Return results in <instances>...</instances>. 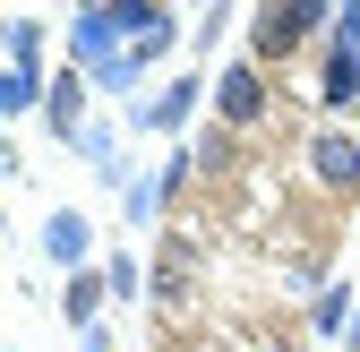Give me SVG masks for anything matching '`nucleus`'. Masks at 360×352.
Listing matches in <instances>:
<instances>
[{
  "mask_svg": "<svg viewBox=\"0 0 360 352\" xmlns=\"http://www.w3.org/2000/svg\"><path fill=\"white\" fill-rule=\"evenodd\" d=\"M300 26H309V9H266L257 43H266V52H283V43H300Z\"/></svg>",
  "mask_w": 360,
  "mask_h": 352,
  "instance_id": "f257e3e1",
  "label": "nucleus"
}]
</instances>
